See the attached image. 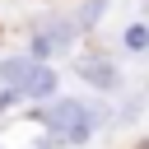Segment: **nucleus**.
<instances>
[{"instance_id": "nucleus-8", "label": "nucleus", "mask_w": 149, "mask_h": 149, "mask_svg": "<svg viewBox=\"0 0 149 149\" xmlns=\"http://www.w3.org/2000/svg\"><path fill=\"white\" fill-rule=\"evenodd\" d=\"M140 112H144V93H126V102H121V121H140Z\"/></svg>"}, {"instance_id": "nucleus-1", "label": "nucleus", "mask_w": 149, "mask_h": 149, "mask_svg": "<svg viewBox=\"0 0 149 149\" xmlns=\"http://www.w3.org/2000/svg\"><path fill=\"white\" fill-rule=\"evenodd\" d=\"M42 121H47V140H51V144H84V140L107 121V107H88V102H79V98H56V102L42 112Z\"/></svg>"}, {"instance_id": "nucleus-3", "label": "nucleus", "mask_w": 149, "mask_h": 149, "mask_svg": "<svg viewBox=\"0 0 149 149\" xmlns=\"http://www.w3.org/2000/svg\"><path fill=\"white\" fill-rule=\"evenodd\" d=\"M93 88H107V93H116L121 88V70H116V61H107V56H79V65H74Z\"/></svg>"}, {"instance_id": "nucleus-2", "label": "nucleus", "mask_w": 149, "mask_h": 149, "mask_svg": "<svg viewBox=\"0 0 149 149\" xmlns=\"http://www.w3.org/2000/svg\"><path fill=\"white\" fill-rule=\"evenodd\" d=\"M70 47H74V23L65 14H47L33 23V61H51Z\"/></svg>"}, {"instance_id": "nucleus-6", "label": "nucleus", "mask_w": 149, "mask_h": 149, "mask_svg": "<svg viewBox=\"0 0 149 149\" xmlns=\"http://www.w3.org/2000/svg\"><path fill=\"white\" fill-rule=\"evenodd\" d=\"M102 9H107V0H84V5H79V14H74L70 23H74V28H93Z\"/></svg>"}, {"instance_id": "nucleus-5", "label": "nucleus", "mask_w": 149, "mask_h": 149, "mask_svg": "<svg viewBox=\"0 0 149 149\" xmlns=\"http://www.w3.org/2000/svg\"><path fill=\"white\" fill-rule=\"evenodd\" d=\"M28 70H33V56H5V61H0V84L19 93V84H23Z\"/></svg>"}, {"instance_id": "nucleus-4", "label": "nucleus", "mask_w": 149, "mask_h": 149, "mask_svg": "<svg viewBox=\"0 0 149 149\" xmlns=\"http://www.w3.org/2000/svg\"><path fill=\"white\" fill-rule=\"evenodd\" d=\"M19 93H23V98H51V93H56V70L42 65V61H33V70L23 74Z\"/></svg>"}, {"instance_id": "nucleus-7", "label": "nucleus", "mask_w": 149, "mask_h": 149, "mask_svg": "<svg viewBox=\"0 0 149 149\" xmlns=\"http://www.w3.org/2000/svg\"><path fill=\"white\" fill-rule=\"evenodd\" d=\"M126 47H130V51H144V47H149V28H144V23H130V28H126Z\"/></svg>"}]
</instances>
